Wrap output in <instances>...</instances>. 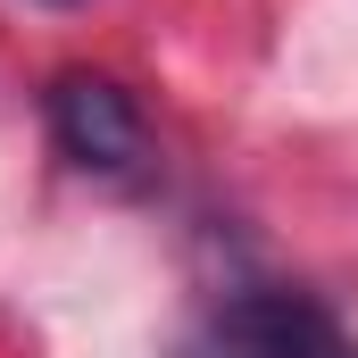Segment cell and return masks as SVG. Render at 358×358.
I'll use <instances>...</instances> for the list:
<instances>
[{"label":"cell","mask_w":358,"mask_h":358,"mask_svg":"<svg viewBox=\"0 0 358 358\" xmlns=\"http://www.w3.org/2000/svg\"><path fill=\"white\" fill-rule=\"evenodd\" d=\"M42 125L59 142V159L92 183H117V192H142L150 183V117L142 100L100 76V67H59L42 92Z\"/></svg>","instance_id":"cell-1"},{"label":"cell","mask_w":358,"mask_h":358,"mask_svg":"<svg viewBox=\"0 0 358 358\" xmlns=\"http://www.w3.org/2000/svg\"><path fill=\"white\" fill-rule=\"evenodd\" d=\"M208 334L225 358H358V334L300 283H234Z\"/></svg>","instance_id":"cell-2"},{"label":"cell","mask_w":358,"mask_h":358,"mask_svg":"<svg viewBox=\"0 0 358 358\" xmlns=\"http://www.w3.org/2000/svg\"><path fill=\"white\" fill-rule=\"evenodd\" d=\"M50 8H67V0H50Z\"/></svg>","instance_id":"cell-3"}]
</instances>
